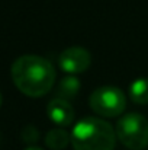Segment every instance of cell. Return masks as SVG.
<instances>
[{"instance_id":"obj_1","label":"cell","mask_w":148,"mask_h":150,"mask_svg":"<svg viewBox=\"0 0 148 150\" xmlns=\"http://www.w3.org/2000/svg\"><path fill=\"white\" fill-rule=\"evenodd\" d=\"M15 86L29 98L47 95L55 85V69L47 58L35 54L20 55L10 69Z\"/></svg>"},{"instance_id":"obj_2","label":"cell","mask_w":148,"mask_h":150,"mask_svg":"<svg viewBox=\"0 0 148 150\" xmlns=\"http://www.w3.org/2000/svg\"><path fill=\"white\" fill-rule=\"evenodd\" d=\"M115 143L116 131L113 127L95 117L83 118L74 125L71 133L74 150H113Z\"/></svg>"},{"instance_id":"obj_3","label":"cell","mask_w":148,"mask_h":150,"mask_svg":"<svg viewBox=\"0 0 148 150\" xmlns=\"http://www.w3.org/2000/svg\"><path fill=\"white\" fill-rule=\"evenodd\" d=\"M116 137L131 150H142L148 146V121L137 112L123 115L116 124Z\"/></svg>"},{"instance_id":"obj_4","label":"cell","mask_w":148,"mask_h":150,"mask_svg":"<svg viewBox=\"0 0 148 150\" xmlns=\"http://www.w3.org/2000/svg\"><path fill=\"white\" fill-rule=\"evenodd\" d=\"M90 108L102 117H118L123 112L126 106V98L119 88L115 86H102L92 92Z\"/></svg>"},{"instance_id":"obj_5","label":"cell","mask_w":148,"mask_h":150,"mask_svg":"<svg viewBox=\"0 0 148 150\" xmlns=\"http://www.w3.org/2000/svg\"><path fill=\"white\" fill-rule=\"evenodd\" d=\"M58 64L62 71L70 74H77L86 71L92 64L90 52L81 47H70L60 54Z\"/></svg>"},{"instance_id":"obj_6","label":"cell","mask_w":148,"mask_h":150,"mask_svg":"<svg viewBox=\"0 0 148 150\" xmlns=\"http://www.w3.org/2000/svg\"><path fill=\"white\" fill-rule=\"evenodd\" d=\"M47 112L49 120L60 127L71 125L74 121V109L71 103L61 98H55L51 100L47 106Z\"/></svg>"},{"instance_id":"obj_7","label":"cell","mask_w":148,"mask_h":150,"mask_svg":"<svg viewBox=\"0 0 148 150\" xmlns=\"http://www.w3.org/2000/svg\"><path fill=\"white\" fill-rule=\"evenodd\" d=\"M80 88H81V83L77 77L67 76V77L61 79L58 86H57V98H61V99L65 100L73 99L79 93Z\"/></svg>"},{"instance_id":"obj_8","label":"cell","mask_w":148,"mask_h":150,"mask_svg":"<svg viewBox=\"0 0 148 150\" xmlns=\"http://www.w3.org/2000/svg\"><path fill=\"white\" fill-rule=\"evenodd\" d=\"M71 142V134H68L62 128H54L47 133L45 136V144L51 150H62L68 146Z\"/></svg>"},{"instance_id":"obj_9","label":"cell","mask_w":148,"mask_h":150,"mask_svg":"<svg viewBox=\"0 0 148 150\" xmlns=\"http://www.w3.org/2000/svg\"><path fill=\"white\" fill-rule=\"evenodd\" d=\"M129 98L138 105L148 103V79H137L129 88Z\"/></svg>"},{"instance_id":"obj_10","label":"cell","mask_w":148,"mask_h":150,"mask_svg":"<svg viewBox=\"0 0 148 150\" xmlns=\"http://www.w3.org/2000/svg\"><path fill=\"white\" fill-rule=\"evenodd\" d=\"M39 139V131L35 125H26L22 130V140L26 143H35Z\"/></svg>"},{"instance_id":"obj_11","label":"cell","mask_w":148,"mask_h":150,"mask_svg":"<svg viewBox=\"0 0 148 150\" xmlns=\"http://www.w3.org/2000/svg\"><path fill=\"white\" fill-rule=\"evenodd\" d=\"M25 150H42V149H39L36 146H31V147H28V149H25Z\"/></svg>"},{"instance_id":"obj_12","label":"cell","mask_w":148,"mask_h":150,"mask_svg":"<svg viewBox=\"0 0 148 150\" xmlns=\"http://www.w3.org/2000/svg\"><path fill=\"white\" fill-rule=\"evenodd\" d=\"M1 100H3V98H1V93H0V106H1Z\"/></svg>"}]
</instances>
